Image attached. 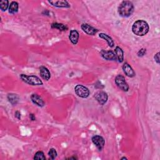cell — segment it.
Returning <instances> with one entry per match:
<instances>
[{"label":"cell","instance_id":"1","mask_svg":"<svg viewBox=\"0 0 160 160\" xmlns=\"http://www.w3.org/2000/svg\"><path fill=\"white\" fill-rule=\"evenodd\" d=\"M150 30V26L147 21L138 20L135 21L132 26L133 33L137 36H143L147 35Z\"/></svg>","mask_w":160,"mask_h":160},{"label":"cell","instance_id":"2","mask_svg":"<svg viewBox=\"0 0 160 160\" xmlns=\"http://www.w3.org/2000/svg\"><path fill=\"white\" fill-rule=\"evenodd\" d=\"M134 11V6L132 2L129 1L123 2L118 7V13L122 17L127 18L130 17Z\"/></svg>","mask_w":160,"mask_h":160},{"label":"cell","instance_id":"3","mask_svg":"<svg viewBox=\"0 0 160 160\" xmlns=\"http://www.w3.org/2000/svg\"><path fill=\"white\" fill-rule=\"evenodd\" d=\"M20 78L26 83L32 86H41L43 85L42 81L38 77L34 75L28 76L26 75H21Z\"/></svg>","mask_w":160,"mask_h":160},{"label":"cell","instance_id":"4","mask_svg":"<svg viewBox=\"0 0 160 160\" xmlns=\"http://www.w3.org/2000/svg\"><path fill=\"white\" fill-rule=\"evenodd\" d=\"M75 91L78 96L82 98H88L90 95L89 90L86 87L81 84H78L75 86Z\"/></svg>","mask_w":160,"mask_h":160},{"label":"cell","instance_id":"5","mask_svg":"<svg viewBox=\"0 0 160 160\" xmlns=\"http://www.w3.org/2000/svg\"><path fill=\"white\" fill-rule=\"evenodd\" d=\"M115 83L118 86V87L123 90V91H128L129 90V86L127 82L125 80V78L123 76L118 75L115 78Z\"/></svg>","mask_w":160,"mask_h":160},{"label":"cell","instance_id":"6","mask_svg":"<svg viewBox=\"0 0 160 160\" xmlns=\"http://www.w3.org/2000/svg\"><path fill=\"white\" fill-rule=\"evenodd\" d=\"M92 141L99 151H101L104 148L105 141L102 136L96 135L92 138Z\"/></svg>","mask_w":160,"mask_h":160},{"label":"cell","instance_id":"7","mask_svg":"<svg viewBox=\"0 0 160 160\" xmlns=\"http://www.w3.org/2000/svg\"><path fill=\"white\" fill-rule=\"evenodd\" d=\"M95 97L98 102L101 105H105L107 102L108 98L107 93L105 91H99L96 93Z\"/></svg>","mask_w":160,"mask_h":160},{"label":"cell","instance_id":"8","mask_svg":"<svg viewBox=\"0 0 160 160\" xmlns=\"http://www.w3.org/2000/svg\"><path fill=\"white\" fill-rule=\"evenodd\" d=\"M101 56H102L104 59H105L106 60L114 61L117 59L115 53L113 51L102 50L101 51Z\"/></svg>","mask_w":160,"mask_h":160},{"label":"cell","instance_id":"9","mask_svg":"<svg viewBox=\"0 0 160 160\" xmlns=\"http://www.w3.org/2000/svg\"><path fill=\"white\" fill-rule=\"evenodd\" d=\"M81 29L83 30L84 33L88 34L89 35H95L98 32V30L93 28V26H90L88 24H83L81 25Z\"/></svg>","mask_w":160,"mask_h":160},{"label":"cell","instance_id":"10","mask_svg":"<svg viewBox=\"0 0 160 160\" xmlns=\"http://www.w3.org/2000/svg\"><path fill=\"white\" fill-rule=\"evenodd\" d=\"M123 71L125 73V74L130 78H133L135 76V72L134 71L133 69L132 68L128 63H124V65H123Z\"/></svg>","mask_w":160,"mask_h":160},{"label":"cell","instance_id":"11","mask_svg":"<svg viewBox=\"0 0 160 160\" xmlns=\"http://www.w3.org/2000/svg\"><path fill=\"white\" fill-rule=\"evenodd\" d=\"M31 99L34 104L39 107H43L45 105V101H43L40 96L37 94H33L31 96Z\"/></svg>","mask_w":160,"mask_h":160},{"label":"cell","instance_id":"12","mask_svg":"<svg viewBox=\"0 0 160 160\" xmlns=\"http://www.w3.org/2000/svg\"><path fill=\"white\" fill-rule=\"evenodd\" d=\"M39 73L41 77L45 81H48L51 78L50 72L45 66H41L39 68Z\"/></svg>","mask_w":160,"mask_h":160},{"label":"cell","instance_id":"13","mask_svg":"<svg viewBox=\"0 0 160 160\" xmlns=\"http://www.w3.org/2000/svg\"><path fill=\"white\" fill-rule=\"evenodd\" d=\"M79 36H79L78 32L75 30H73L69 33V39L70 40V41L73 43V44L76 45L78 42Z\"/></svg>","mask_w":160,"mask_h":160},{"label":"cell","instance_id":"14","mask_svg":"<svg viewBox=\"0 0 160 160\" xmlns=\"http://www.w3.org/2000/svg\"><path fill=\"white\" fill-rule=\"evenodd\" d=\"M52 6L58 8H69L70 5L66 1H49Z\"/></svg>","mask_w":160,"mask_h":160},{"label":"cell","instance_id":"15","mask_svg":"<svg viewBox=\"0 0 160 160\" xmlns=\"http://www.w3.org/2000/svg\"><path fill=\"white\" fill-rule=\"evenodd\" d=\"M8 99L9 102L13 105H16L18 104L20 98L18 95L14 94V93H10L8 95Z\"/></svg>","mask_w":160,"mask_h":160},{"label":"cell","instance_id":"16","mask_svg":"<svg viewBox=\"0 0 160 160\" xmlns=\"http://www.w3.org/2000/svg\"><path fill=\"white\" fill-rule=\"evenodd\" d=\"M115 54L118 61L120 63H122L124 60V53L122 49L119 47H116L115 48Z\"/></svg>","mask_w":160,"mask_h":160},{"label":"cell","instance_id":"17","mask_svg":"<svg viewBox=\"0 0 160 160\" xmlns=\"http://www.w3.org/2000/svg\"><path fill=\"white\" fill-rule=\"evenodd\" d=\"M99 38H101L105 39V40L107 41L109 47H110L111 48H112V47H114V41L113 40V39H112L110 36H108V35H106V34H105V33H100V34L99 35Z\"/></svg>","mask_w":160,"mask_h":160},{"label":"cell","instance_id":"18","mask_svg":"<svg viewBox=\"0 0 160 160\" xmlns=\"http://www.w3.org/2000/svg\"><path fill=\"white\" fill-rule=\"evenodd\" d=\"M19 5L17 2H12L9 6V13L11 14L17 13L18 11Z\"/></svg>","mask_w":160,"mask_h":160},{"label":"cell","instance_id":"19","mask_svg":"<svg viewBox=\"0 0 160 160\" xmlns=\"http://www.w3.org/2000/svg\"><path fill=\"white\" fill-rule=\"evenodd\" d=\"M51 28L58 29V30H59L60 31H66L68 30V27L66 25L61 23H53L51 24Z\"/></svg>","mask_w":160,"mask_h":160},{"label":"cell","instance_id":"20","mask_svg":"<svg viewBox=\"0 0 160 160\" xmlns=\"http://www.w3.org/2000/svg\"><path fill=\"white\" fill-rule=\"evenodd\" d=\"M9 6V2L8 0H2L0 1V9L2 11H5Z\"/></svg>","mask_w":160,"mask_h":160},{"label":"cell","instance_id":"21","mask_svg":"<svg viewBox=\"0 0 160 160\" xmlns=\"http://www.w3.org/2000/svg\"><path fill=\"white\" fill-rule=\"evenodd\" d=\"M34 159H37V160H45L46 159V157L42 151H38L34 156Z\"/></svg>","mask_w":160,"mask_h":160},{"label":"cell","instance_id":"22","mask_svg":"<svg viewBox=\"0 0 160 160\" xmlns=\"http://www.w3.org/2000/svg\"><path fill=\"white\" fill-rule=\"evenodd\" d=\"M57 155H58V154H57V152L55 149H54V148L50 149V151L48 152V156H50V158L51 159H54L57 157Z\"/></svg>","mask_w":160,"mask_h":160},{"label":"cell","instance_id":"23","mask_svg":"<svg viewBox=\"0 0 160 160\" xmlns=\"http://www.w3.org/2000/svg\"><path fill=\"white\" fill-rule=\"evenodd\" d=\"M146 52H147L146 49L142 48V49H141V50L138 52L137 54H138V56L139 57H141V56H143L145 54H146Z\"/></svg>","mask_w":160,"mask_h":160},{"label":"cell","instance_id":"24","mask_svg":"<svg viewBox=\"0 0 160 160\" xmlns=\"http://www.w3.org/2000/svg\"><path fill=\"white\" fill-rule=\"evenodd\" d=\"M154 60L156 61V62L158 63V64H159V52H158L157 54H156L154 55Z\"/></svg>","mask_w":160,"mask_h":160},{"label":"cell","instance_id":"25","mask_svg":"<svg viewBox=\"0 0 160 160\" xmlns=\"http://www.w3.org/2000/svg\"><path fill=\"white\" fill-rule=\"evenodd\" d=\"M15 117L17 118H18V120L21 119V113L18 111H16V113H15Z\"/></svg>","mask_w":160,"mask_h":160},{"label":"cell","instance_id":"26","mask_svg":"<svg viewBox=\"0 0 160 160\" xmlns=\"http://www.w3.org/2000/svg\"><path fill=\"white\" fill-rule=\"evenodd\" d=\"M30 118L31 119L32 121H35L36 120V118H35V116L33 114H30Z\"/></svg>","mask_w":160,"mask_h":160},{"label":"cell","instance_id":"27","mask_svg":"<svg viewBox=\"0 0 160 160\" xmlns=\"http://www.w3.org/2000/svg\"><path fill=\"white\" fill-rule=\"evenodd\" d=\"M121 159H127V158H125V157H123V158H121Z\"/></svg>","mask_w":160,"mask_h":160}]
</instances>
